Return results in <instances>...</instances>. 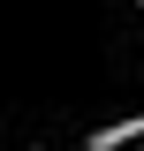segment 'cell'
Segmentation results:
<instances>
[{"label":"cell","mask_w":144,"mask_h":151,"mask_svg":"<svg viewBox=\"0 0 144 151\" xmlns=\"http://www.w3.org/2000/svg\"><path fill=\"white\" fill-rule=\"evenodd\" d=\"M91 151H144V121H121V129H106Z\"/></svg>","instance_id":"cell-1"}]
</instances>
